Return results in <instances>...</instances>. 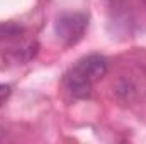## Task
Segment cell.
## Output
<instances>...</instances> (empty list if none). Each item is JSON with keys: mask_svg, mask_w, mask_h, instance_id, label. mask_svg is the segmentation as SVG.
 I'll list each match as a JSON object with an SVG mask.
<instances>
[{"mask_svg": "<svg viewBox=\"0 0 146 144\" xmlns=\"http://www.w3.org/2000/svg\"><path fill=\"white\" fill-rule=\"evenodd\" d=\"M87 26H88V19H87L85 14H82V12H65V14H60L56 17L54 32L65 46H73L85 36Z\"/></svg>", "mask_w": 146, "mask_h": 144, "instance_id": "obj_2", "label": "cell"}, {"mask_svg": "<svg viewBox=\"0 0 146 144\" xmlns=\"http://www.w3.org/2000/svg\"><path fill=\"white\" fill-rule=\"evenodd\" d=\"M24 34V27L15 22H0V41L17 39Z\"/></svg>", "mask_w": 146, "mask_h": 144, "instance_id": "obj_3", "label": "cell"}, {"mask_svg": "<svg viewBox=\"0 0 146 144\" xmlns=\"http://www.w3.org/2000/svg\"><path fill=\"white\" fill-rule=\"evenodd\" d=\"M107 73V59L100 54H88L82 58L65 75V87L76 98H88L92 85Z\"/></svg>", "mask_w": 146, "mask_h": 144, "instance_id": "obj_1", "label": "cell"}, {"mask_svg": "<svg viewBox=\"0 0 146 144\" xmlns=\"http://www.w3.org/2000/svg\"><path fill=\"white\" fill-rule=\"evenodd\" d=\"M10 93H12V87L5 85V83H0V107L7 102V98L10 97Z\"/></svg>", "mask_w": 146, "mask_h": 144, "instance_id": "obj_4", "label": "cell"}]
</instances>
